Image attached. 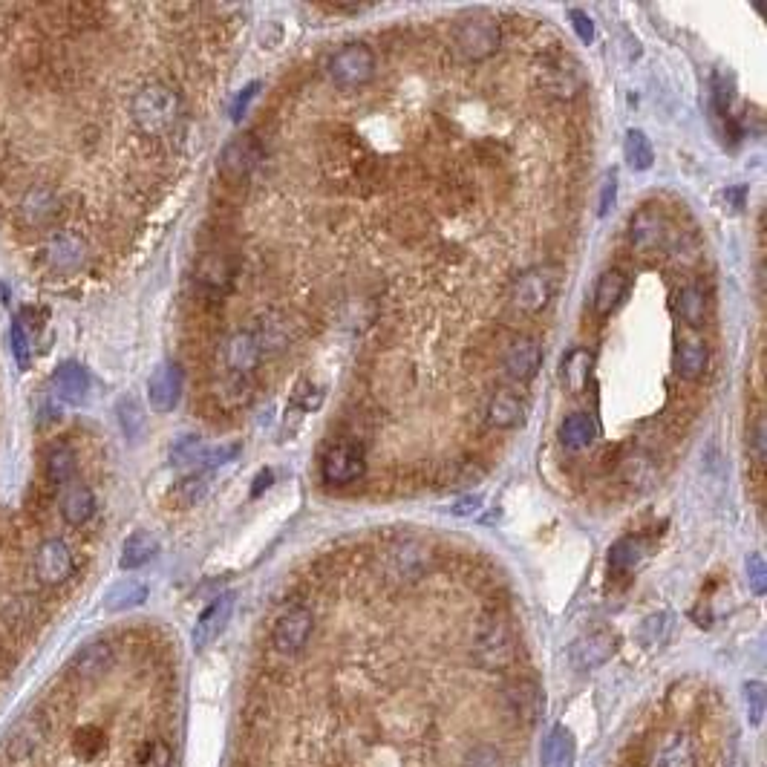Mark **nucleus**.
<instances>
[{"label":"nucleus","instance_id":"1","mask_svg":"<svg viewBox=\"0 0 767 767\" xmlns=\"http://www.w3.org/2000/svg\"><path fill=\"white\" fill-rule=\"evenodd\" d=\"M179 113H182V101L176 96V90L162 81H150L145 87H139L130 99V122L148 139L168 136L179 122Z\"/></svg>","mask_w":767,"mask_h":767},{"label":"nucleus","instance_id":"2","mask_svg":"<svg viewBox=\"0 0 767 767\" xmlns=\"http://www.w3.org/2000/svg\"><path fill=\"white\" fill-rule=\"evenodd\" d=\"M471 655L476 667H482L485 672H505L514 667L520 646L511 623L502 615H482L473 629Z\"/></svg>","mask_w":767,"mask_h":767},{"label":"nucleus","instance_id":"3","mask_svg":"<svg viewBox=\"0 0 767 767\" xmlns=\"http://www.w3.org/2000/svg\"><path fill=\"white\" fill-rule=\"evenodd\" d=\"M12 211H15V223L21 228H55L67 214V199L55 185L32 182L18 194Z\"/></svg>","mask_w":767,"mask_h":767},{"label":"nucleus","instance_id":"4","mask_svg":"<svg viewBox=\"0 0 767 767\" xmlns=\"http://www.w3.org/2000/svg\"><path fill=\"white\" fill-rule=\"evenodd\" d=\"M502 44L499 21L488 12H471L453 26V47L465 61H488Z\"/></svg>","mask_w":767,"mask_h":767},{"label":"nucleus","instance_id":"5","mask_svg":"<svg viewBox=\"0 0 767 767\" xmlns=\"http://www.w3.org/2000/svg\"><path fill=\"white\" fill-rule=\"evenodd\" d=\"M41 266L52 274L70 277L87 269L90 263V246L81 234L75 231H55L52 237H47V243L38 251Z\"/></svg>","mask_w":767,"mask_h":767},{"label":"nucleus","instance_id":"6","mask_svg":"<svg viewBox=\"0 0 767 767\" xmlns=\"http://www.w3.org/2000/svg\"><path fill=\"white\" fill-rule=\"evenodd\" d=\"M326 73L338 90H358L375 73V55L367 44H344L329 58Z\"/></svg>","mask_w":767,"mask_h":767},{"label":"nucleus","instance_id":"7","mask_svg":"<svg viewBox=\"0 0 767 767\" xmlns=\"http://www.w3.org/2000/svg\"><path fill=\"white\" fill-rule=\"evenodd\" d=\"M433 563V554L430 548L419 540H398L393 543L384 557H381V569H384V577L393 580V583H413L419 580L424 571L430 569Z\"/></svg>","mask_w":767,"mask_h":767},{"label":"nucleus","instance_id":"8","mask_svg":"<svg viewBox=\"0 0 767 767\" xmlns=\"http://www.w3.org/2000/svg\"><path fill=\"white\" fill-rule=\"evenodd\" d=\"M560 286V274L551 266H540V269H528L520 274V280L511 289V303L514 309L522 315H537L543 312L545 306L551 303V297Z\"/></svg>","mask_w":767,"mask_h":767},{"label":"nucleus","instance_id":"9","mask_svg":"<svg viewBox=\"0 0 767 767\" xmlns=\"http://www.w3.org/2000/svg\"><path fill=\"white\" fill-rule=\"evenodd\" d=\"M367 473V456L364 447L352 439H341L323 453L321 459V476L326 485H352Z\"/></svg>","mask_w":767,"mask_h":767},{"label":"nucleus","instance_id":"10","mask_svg":"<svg viewBox=\"0 0 767 767\" xmlns=\"http://www.w3.org/2000/svg\"><path fill=\"white\" fill-rule=\"evenodd\" d=\"M50 724L44 716H26L24 721L15 724V730L9 733V739L3 744V765L6 767H26L35 762V756L41 753V747L47 742Z\"/></svg>","mask_w":767,"mask_h":767},{"label":"nucleus","instance_id":"11","mask_svg":"<svg viewBox=\"0 0 767 767\" xmlns=\"http://www.w3.org/2000/svg\"><path fill=\"white\" fill-rule=\"evenodd\" d=\"M312 632H315V618H312V612L306 609V606H289L280 618L274 620L272 626V646L280 652V655H300L306 644H309V638H312Z\"/></svg>","mask_w":767,"mask_h":767},{"label":"nucleus","instance_id":"12","mask_svg":"<svg viewBox=\"0 0 767 767\" xmlns=\"http://www.w3.org/2000/svg\"><path fill=\"white\" fill-rule=\"evenodd\" d=\"M32 569H35V577L44 586H61L73 574V548L61 537L44 540L38 545L35 557H32Z\"/></svg>","mask_w":767,"mask_h":767},{"label":"nucleus","instance_id":"13","mask_svg":"<svg viewBox=\"0 0 767 767\" xmlns=\"http://www.w3.org/2000/svg\"><path fill=\"white\" fill-rule=\"evenodd\" d=\"M537 87L545 96L557 101H571L580 96L583 90V78L577 73V67L563 64L557 58H545L537 64Z\"/></svg>","mask_w":767,"mask_h":767},{"label":"nucleus","instance_id":"14","mask_svg":"<svg viewBox=\"0 0 767 767\" xmlns=\"http://www.w3.org/2000/svg\"><path fill=\"white\" fill-rule=\"evenodd\" d=\"M540 364H543V347L531 335L514 338L502 352V370L511 381H531L540 372Z\"/></svg>","mask_w":767,"mask_h":767},{"label":"nucleus","instance_id":"15","mask_svg":"<svg viewBox=\"0 0 767 767\" xmlns=\"http://www.w3.org/2000/svg\"><path fill=\"white\" fill-rule=\"evenodd\" d=\"M257 159H260V148H257L254 136L246 133V136L231 139L223 148V153H220V176H223V182H231V185L246 182L248 174L257 165Z\"/></svg>","mask_w":767,"mask_h":767},{"label":"nucleus","instance_id":"16","mask_svg":"<svg viewBox=\"0 0 767 767\" xmlns=\"http://www.w3.org/2000/svg\"><path fill=\"white\" fill-rule=\"evenodd\" d=\"M669 225L667 217L655 208V205H644L632 223H629V243L635 251L641 254H649V251H658V248L667 243Z\"/></svg>","mask_w":767,"mask_h":767},{"label":"nucleus","instance_id":"17","mask_svg":"<svg viewBox=\"0 0 767 767\" xmlns=\"http://www.w3.org/2000/svg\"><path fill=\"white\" fill-rule=\"evenodd\" d=\"M182 384H185V375L176 364H162L156 367V372L150 375L148 381V398L150 407L156 413H171L176 407V401L182 396Z\"/></svg>","mask_w":767,"mask_h":767},{"label":"nucleus","instance_id":"18","mask_svg":"<svg viewBox=\"0 0 767 767\" xmlns=\"http://www.w3.org/2000/svg\"><path fill=\"white\" fill-rule=\"evenodd\" d=\"M234 612V594H220L217 600H211L205 606V612L199 615L197 626H194V646L197 649H208L220 635H223L225 623L231 620Z\"/></svg>","mask_w":767,"mask_h":767},{"label":"nucleus","instance_id":"19","mask_svg":"<svg viewBox=\"0 0 767 767\" xmlns=\"http://www.w3.org/2000/svg\"><path fill=\"white\" fill-rule=\"evenodd\" d=\"M223 361L231 375L248 378L260 367V341L251 332H234L223 344Z\"/></svg>","mask_w":767,"mask_h":767},{"label":"nucleus","instance_id":"20","mask_svg":"<svg viewBox=\"0 0 767 767\" xmlns=\"http://www.w3.org/2000/svg\"><path fill=\"white\" fill-rule=\"evenodd\" d=\"M615 649H618L615 635H609V632H592V635H586L583 641H577V644L571 646V664H574V669H580V672H589V669L603 667V664L615 655Z\"/></svg>","mask_w":767,"mask_h":767},{"label":"nucleus","instance_id":"21","mask_svg":"<svg viewBox=\"0 0 767 767\" xmlns=\"http://www.w3.org/2000/svg\"><path fill=\"white\" fill-rule=\"evenodd\" d=\"M234 280V263L228 260L223 251H208L202 254L197 263V283L202 292L208 295H223L225 289Z\"/></svg>","mask_w":767,"mask_h":767},{"label":"nucleus","instance_id":"22","mask_svg":"<svg viewBox=\"0 0 767 767\" xmlns=\"http://www.w3.org/2000/svg\"><path fill=\"white\" fill-rule=\"evenodd\" d=\"M113 661H116V649H113V644H110V641H93V644L81 646V649L75 652V658L70 661V669H73L75 678L90 681V678L104 675L107 669L113 667Z\"/></svg>","mask_w":767,"mask_h":767},{"label":"nucleus","instance_id":"23","mask_svg":"<svg viewBox=\"0 0 767 767\" xmlns=\"http://www.w3.org/2000/svg\"><path fill=\"white\" fill-rule=\"evenodd\" d=\"M505 704L514 721L531 724L543 713V690L534 681H517L505 690Z\"/></svg>","mask_w":767,"mask_h":767},{"label":"nucleus","instance_id":"24","mask_svg":"<svg viewBox=\"0 0 767 767\" xmlns=\"http://www.w3.org/2000/svg\"><path fill=\"white\" fill-rule=\"evenodd\" d=\"M707 364H710V349L704 344V338L684 335L678 341V349H675V372L684 381H698L707 372Z\"/></svg>","mask_w":767,"mask_h":767},{"label":"nucleus","instance_id":"25","mask_svg":"<svg viewBox=\"0 0 767 767\" xmlns=\"http://www.w3.org/2000/svg\"><path fill=\"white\" fill-rule=\"evenodd\" d=\"M485 421L494 430H514L525 421V401L517 393L499 390L491 396L488 407H485Z\"/></svg>","mask_w":767,"mask_h":767},{"label":"nucleus","instance_id":"26","mask_svg":"<svg viewBox=\"0 0 767 767\" xmlns=\"http://www.w3.org/2000/svg\"><path fill=\"white\" fill-rule=\"evenodd\" d=\"M58 511L67 525L81 528L96 517V496L87 485H70L58 499Z\"/></svg>","mask_w":767,"mask_h":767},{"label":"nucleus","instance_id":"27","mask_svg":"<svg viewBox=\"0 0 767 767\" xmlns=\"http://www.w3.org/2000/svg\"><path fill=\"white\" fill-rule=\"evenodd\" d=\"M592 372L594 355L589 349L577 347L571 349L569 355L563 358V364H560V381H563V387L569 390L571 396H580V393H586V387H589V381H592Z\"/></svg>","mask_w":767,"mask_h":767},{"label":"nucleus","instance_id":"28","mask_svg":"<svg viewBox=\"0 0 767 767\" xmlns=\"http://www.w3.org/2000/svg\"><path fill=\"white\" fill-rule=\"evenodd\" d=\"M626 289H629V280L626 274L618 272V269H609V272L600 274L597 286H594V312L600 318H609L620 303L626 297Z\"/></svg>","mask_w":767,"mask_h":767},{"label":"nucleus","instance_id":"29","mask_svg":"<svg viewBox=\"0 0 767 767\" xmlns=\"http://www.w3.org/2000/svg\"><path fill=\"white\" fill-rule=\"evenodd\" d=\"M577 759V744L571 736L569 727L557 724L551 727V733L545 736L543 753H540V765L543 767H574Z\"/></svg>","mask_w":767,"mask_h":767},{"label":"nucleus","instance_id":"30","mask_svg":"<svg viewBox=\"0 0 767 767\" xmlns=\"http://www.w3.org/2000/svg\"><path fill=\"white\" fill-rule=\"evenodd\" d=\"M52 387H55V393L64 398V401L78 404V401L87 398L90 375H87L84 367H78V364H61V367L55 370V375H52Z\"/></svg>","mask_w":767,"mask_h":767},{"label":"nucleus","instance_id":"31","mask_svg":"<svg viewBox=\"0 0 767 767\" xmlns=\"http://www.w3.org/2000/svg\"><path fill=\"white\" fill-rule=\"evenodd\" d=\"M597 439V424L589 413H571L569 419L560 424V442L569 447L571 453L589 450Z\"/></svg>","mask_w":767,"mask_h":767},{"label":"nucleus","instance_id":"32","mask_svg":"<svg viewBox=\"0 0 767 767\" xmlns=\"http://www.w3.org/2000/svg\"><path fill=\"white\" fill-rule=\"evenodd\" d=\"M75 471H78V459H75V450L70 445H55L47 453V482H50L52 491L70 488Z\"/></svg>","mask_w":767,"mask_h":767},{"label":"nucleus","instance_id":"33","mask_svg":"<svg viewBox=\"0 0 767 767\" xmlns=\"http://www.w3.org/2000/svg\"><path fill=\"white\" fill-rule=\"evenodd\" d=\"M652 767H695V747L690 736L672 733L667 742L658 747Z\"/></svg>","mask_w":767,"mask_h":767},{"label":"nucleus","instance_id":"34","mask_svg":"<svg viewBox=\"0 0 767 767\" xmlns=\"http://www.w3.org/2000/svg\"><path fill=\"white\" fill-rule=\"evenodd\" d=\"M156 551H159V543H156V537L148 534V531H136V534H130L122 545V560H119V566L122 569H142L145 563H150L153 557H156Z\"/></svg>","mask_w":767,"mask_h":767},{"label":"nucleus","instance_id":"35","mask_svg":"<svg viewBox=\"0 0 767 767\" xmlns=\"http://www.w3.org/2000/svg\"><path fill=\"white\" fill-rule=\"evenodd\" d=\"M38 615V603L32 594H15L0 600V623L9 629H24Z\"/></svg>","mask_w":767,"mask_h":767},{"label":"nucleus","instance_id":"36","mask_svg":"<svg viewBox=\"0 0 767 767\" xmlns=\"http://www.w3.org/2000/svg\"><path fill=\"white\" fill-rule=\"evenodd\" d=\"M678 315L687 326H704L707 323V295L701 286H684L678 292Z\"/></svg>","mask_w":767,"mask_h":767},{"label":"nucleus","instance_id":"37","mask_svg":"<svg viewBox=\"0 0 767 767\" xmlns=\"http://www.w3.org/2000/svg\"><path fill=\"white\" fill-rule=\"evenodd\" d=\"M623 153H626V162L635 171H649L652 162H655V150H652V142H649V136H646L644 130H629L626 133Z\"/></svg>","mask_w":767,"mask_h":767},{"label":"nucleus","instance_id":"38","mask_svg":"<svg viewBox=\"0 0 767 767\" xmlns=\"http://www.w3.org/2000/svg\"><path fill=\"white\" fill-rule=\"evenodd\" d=\"M104 747H107V736L101 733V727L84 724V727H78V730H75L73 750L78 759L90 762V759H96V756L104 753Z\"/></svg>","mask_w":767,"mask_h":767},{"label":"nucleus","instance_id":"39","mask_svg":"<svg viewBox=\"0 0 767 767\" xmlns=\"http://www.w3.org/2000/svg\"><path fill=\"white\" fill-rule=\"evenodd\" d=\"M145 597H148V586H145V583L127 580V583H119L113 592L107 594V609H110V612L133 609V606L145 603Z\"/></svg>","mask_w":767,"mask_h":767},{"label":"nucleus","instance_id":"40","mask_svg":"<svg viewBox=\"0 0 767 767\" xmlns=\"http://www.w3.org/2000/svg\"><path fill=\"white\" fill-rule=\"evenodd\" d=\"M641 551H644V545L641 540H635V537H623L618 543L612 545V551H609V569L615 571V574H623V571H629L638 560H641Z\"/></svg>","mask_w":767,"mask_h":767},{"label":"nucleus","instance_id":"41","mask_svg":"<svg viewBox=\"0 0 767 767\" xmlns=\"http://www.w3.org/2000/svg\"><path fill=\"white\" fill-rule=\"evenodd\" d=\"M744 707H747L750 724H753V727H762L767 713L765 684H762V681H747V684H744Z\"/></svg>","mask_w":767,"mask_h":767},{"label":"nucleus","instance_id":"42","mask_svg":"<svg viewBox=\"0 0 767 767\" xmlns=\"http://www.w3.org/2000/svg\"><path fill=\"white\" fill-rule=\"evenodd\" d=\"M459 767H505L502 765V753L494 744H473L471 750H465Z\"/></svg>","mask_w":767,"mask_h":767},{"label":"nucleus","instance_id":"43","mask_svg":"<svg viewBox=\"0 0 767 767\" xmlns=\"http://www.w3.org/2000/svg\"><path fill=\"white\" fill-rule=\"evenodd\" d=\"M205 488H208V482H205V476H188V479H182L179 485L174 488V502L179 508H191V505H197L202 494H205Z\"/></svg>","mask_w":767,"mask_h":767},{"label":"nucleus","instance_id":"44","mask_svg":"<svg viewBox=\"0 0 767 767\" xmlns=\"http://www.w3.org/2000/svg\"><path fill=\"white\" fill-rule=\"evenodd\" d=\"M747 450H750V456H753V462H756V465H765V459H767L765 416H759V419L753 421V427H750V433H747Z\"/></svg>","mask_w":767,"mask_h":767},{"label":"nucleus","instance_id":"45","mask_svg":"<svg viewBox=\"0 0 767 767\" xmlns=\"http://www.w3.org/2000/svg\"><path fill=\"white\" fill-rule=\"evenodd\" d=\"M136 759L142 767H171V750L162 742H150L136 753Z\"/></svg>","mask_w":767,"mask_h":767},{"label":"nucleus","instance_id":"46","mask_svg":"<svg viewBox=\"0 0 767 767\" xmlns=\"http://www.w3.org/2000/svg\"><path fill=\"white\" fill-rule=\"evenodd\" d=\"M747 583H750L753 594H759V597L767 592V569L762 554H753V557L747 560Z\"/></svg>","mask_w":767,"mask_h":767},{"label":"nucleus","instance_id":"47","mask_svg":"<svg viewBox=\"0 0 767 767\" xmlns=\"http://www.w3.org/2000/svg\"><path fill=\"white\" fill-rule=\"evenodd\" d=\"M240 453V445H223V447H205L202 450V456H199V462L205 465V468H214V465H225V462H231L234 456Z\"/></svg>","mask_w":767,"mask_h":767},{"label":"nucleus","instance_id":"48","mask_svg":"<svg viewBox=\"0 0 767 767\" xmlns=\"http://www.w3.org/2000/svg\"><path fill=\"white\" fill-rule=\"evenodd\" d=\"M202 450H205V445L199 442L197 436H185L182 442L174 445V462H197Z\"/></svg>","mask_w":767,"mask_h":767},{"label":"nucleus","instance_id":"49","mask_svg":"<svg viewBox=\"0 0 767 767\" xmlns=\"http://www.w3.org/2000/svg\"><path fill=\"white\" fill-rule=\"evenodd\" d=\"M12 349H15V361H18V367L26 370V367H29V361H32V355H29V341H26V332L21 323H15V326H12Z\"/></svg>","mask_w":767,"mask_h":767},{"label":"nucleus","instance_id":"50","mask_svg":"<svg viewBox=\"0 0 767 767\" xmlns=\"http://www.w3.org/2000/svg\"><path fill=\"white\" fill-rule=\"evenodd\" d=\"M569 18H571V26H574V32H577V38H580L583 44H592L594 41L592 18H589L583 9H571Z\"/></svg>","mask_w":767,"mask_h":767},{"label":"nucleus","instance_id":"51","mask_svg":"<svg viewBox=\"0 0 767 767\" xmlns=\"http://www.w3.org/2000/svg\"><path fill=\"white\" fill-rule=\"evenodd\" d=\"M119 419H122L124 430L130 433V436H136L139 433V427H142V416H139V407L127 398L119 404Z\"/></svg>","mask_w":767,"mask_h":767},{"label":"nucleus","instance_id":"52","mask_svg":"<svg viewBox=\"0 0 767 767\" xmlns=\"http://www.w3.org/2000/svg\"><path fill=\"white\" fill-rule=\"evenodd\" d=\"M257 90H260V84L254 81V84H248L246 90L234 99V104H231V119L234 122H240L243 116H246V110H248V104H251V99L257 96Z\"/></svg>","mask_w":767,"mask_h":767},{"label":"nucleus","instance_id":"53","mask_svg":"<svg viewBox=\"0 0 767 767\" xmlns=\"http://www.w3.org/2000/svg\"><path fill=\"white\" fill-rule=\"evenodd\" d=\"M482 508V496L479 494H468L462 496V499H456V505L450 508L453 514H459V517H468V514H476Z\"/></svg>","mask_w":767,"mask_h":767},{"label":"nucleus","instance_id":"54","mask_svg":"<svg viewBox=\"0 0 767 767\" xmlns=\"http://www.w3.org/2000/svg\"><path fill=\"white\" fill-rule=\"evenodd\" d=\"M24 318H29V321H24L26 326H35V329H41V326H44V321H47V309H41V306H26Z\"/></svg>","mask_w":767,"mask_h":767},{"label":"nucleus","instance_id":"55","mask_svg":"<svg viewBox=\"0 0 767 767\" xmlns=\"http://www.w3.org/2000/svg\"><path fill=\"white\" fill-rule=\"evenodd\" d=\"M615 174L606 179V188H603V205H600V214H606V211H612V205H615Z\"/></svg>","mask_w":767,"mask_h":767},{"label":"nucleus","instance_id":"56","mask_svg":"<svg viewBox=\"0 0 767 767\" xmlns=\"http://www.w3.org/2000/svg\"><path fill=\"white\" fill-rule=\"evenodd\" d=\"M269 485H272V471L257 473V479H254V488H251V496H260V491H266Z\"/></svg>","mask_w":767,"mask_h":767},{"label":"nucleus","instance_id":"57","mask_svg":"<svg viewBox=\"0 0 767 767\" xmlns=\"http://www.w3.org/2000/svg\"><path fill=\"white\" fill-rule=\"evenodd\" d=\"M329 12H344V15H358L364 6H358V3H332V6H326Z\"/></svg>","mask_w":767,"mask_h":767}]
</instances>
